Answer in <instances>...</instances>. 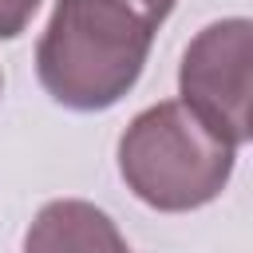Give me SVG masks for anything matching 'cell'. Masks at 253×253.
<instances>
[{
  "instance_id": "obj_6",
  "label": "cell",
  "mask_w": 253,
  "mask_h": 253,
  "mask_svg": "<svg viewBox=\"0 0 253 253\" xmlns=\"http://www.w3.org/2000/svg\"><path fill=\"white\" fill-rule=\"evenodd\" d=\"M0 87H4V79H0Z\"/></svg>"
},
{
  "instance_id": "obj_3",
  "label": "cell",
  "mask_w": 253,
  "mask_h": 253,
  "mask_svg": "<svg viewBox=\"0 0 253 253\" xmlns=\"http://www.w3.org/2000/svg\"><path fill=\"white\" fill-rule=\"evenodd\" d=\"M182 107L233 150L249 142L253 119V24L245 16L217 20L202 28L178 67Z\"/></svg>"
},
{
  "instance_id": "obj_4",
  "label": "cell",
  "mask_w": 253,
  "mask_h": 253,
  "mask_svg": "<svg viewBox=\"0 0 253 253\" xmlns=\"http://www.w3.org/2000/svg\"><path fill=\"white\" fill-rule=\"evenodd\" d=\"M24 253H130L119 225L83 198L47 202L28 225Z\"/></svg>"
},
{
  "instance_id": "obj_2",
  "label": "cell",
  "mask_w": 253,
  "mask_h": 253,
  "mask_svg": "<svg viewBox=\"0 0 253 253\" xmlns=\"http://www.w3.org/2000/svg\"><path fill=\"white\" fill-rule=\"evenodd\" d=\"M233 146L210 134L178 99L154 103L130 119L119 138V174L126 190L162 213L210 206L229 174Z\"/></svg>"
},
{
  "instance_id": "obj_5",
  "label": "cell",
  "mask_w": 253,
  "mask_h": 253,
  "mask_svg": "<svg viewBox=\"0 0 253 253\" xmlns=\"http://www.w3.org/2000/svg\"><path fill=\"white\" fill-rule=\"evenodd\" d=\"M40 0H0V40H16L32 16H36Z\"/></svg>"
},
{
  "instance_id": "obj_1",
  "label": "cell",
  "mask_w": 253,
  "mask_h": 253,
  "mask_svg": "<svg viewBox=\"0 0 253 253\" xmlns=\"http://www.w3.org/2000/svg\"><path fill=\"white\" fill-rule=\"evenodd\" d=\"M174 0H59L36 43L43 91L71 111L115 107L142 75Z\"/></svg>"
}]
</instances>
